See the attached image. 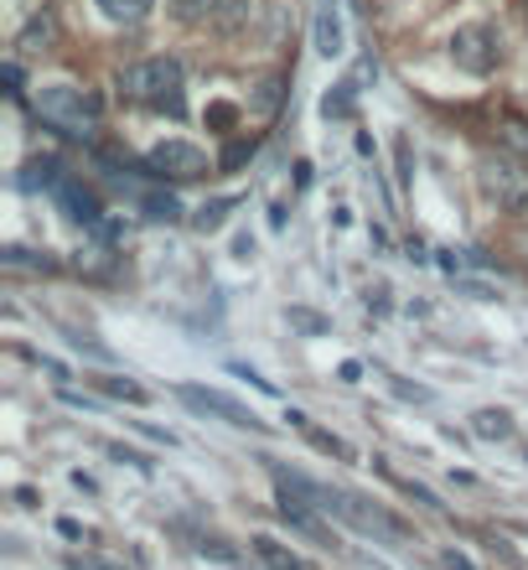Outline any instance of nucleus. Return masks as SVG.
<instances>
[{
	"label": "nucleus",
	"mask_w": 528,
	"mask_h": 570,
	"mask_svg": "<svg viewBox=\"0 0 528 570\" xmlns=\"http://www.w3.org/2000/svg\"><path fill=\"white\" fill-rule=\"evenodd\" d=\"M274 509H280V519H285L295 534H306V539H332V530L321 524V509H316V503H306V498H295V492L280 488Z\"/></svg>",
	"instance_id": "9"
},
{
	"label": "nucleus",
	"mask_w": 528,
	"mask_h": 570,
	"mask_svg": "<svg viewBox=\"0 0 528 570\" xmlns=\"http://www.w3.org/2000/svg\"><path fill=\"white\" fill-rule=\"evenodd\" d=\"M68 570H125L109 555H68Z\"/></svg>",
	"instance_id": "26"
},
{
	"label": "nucleus",
	"mask_w": 528,
	"mask_h": 570,
	"mask_svg": "<svg viewBox=\"0 0 528 570\" xmlns=\"http://www.w3.org/2000/svg\"><path fill=\"white\" fill-rule=\"evenodd\" d=\"M21 187H52V193H58V187H62L58 161H32V166L21 172Z\"/></svg>",
	"instance_id": "19"
},
{
	"label": "nucleus",
	"mask_w": 528,
	"mask_h": 570,
	"mask_svg": "<svg viewBox=\"0 0 528 570\" xmlns=\"http://www.w3.org/2000/svg\"><path fill=\"white\" fill-rule=\"evenodd\" d=\"M255 555L270 570H312V560H306V555H295L291 545H280V539H270V534H255Z\"/></svg>",
	"instance_id": "11"
},
{
	"label": "nucleus",
	"mask_w": 528,
	"mask_h": 570,
	"mask_svg": "<svg viewBox=\"0 0 528 570\" xmlns=\"http://www.w3.org/2000/svg\"><path fill=\"white\" fill-rule=\"evenodd\" d=\"M301 431H306V441H312L316 452H327V456H342V462H348V441H337L332 431H316V426H301Z\"/></svg>",
	"instance_id": "24"
},
{
	"label": "nucleus",
	"mask_w": 528,
	"mask_h": 570,
	"mask_svg": "<svg viewBox=\"0 0 528 570\" xmlns=\"http://www.w3.org/2000/svg\"><path fill=\"white\" fill-rule=\"evenodd\" d=\"M255 151V140H238V146H228V156H223V166H238V161Z\"/></svg>",
	"instance_id": "29"
},
{
	"label": "nucleus",
	"mask_w": 528,
	"mask_h": 570,
	"mask_svg": "<svg viewBox=\"0 0 528 570\" xmlns=\"http://www.w3.org/2000/svg\"><path fill=\"white\" fill-rule=\"evenodd\" d=\"M441 566H446V570H477V566H471V560H467V555H461V550H441Z\"/></svg>",
	"instance_id": "28"
},
{
	"label": "nucleus",
	"mask_w": 528,
	"mask_h": 570,
	"mask_svg": "<svg viewBox=\"0 0 528 570\" xmlns=\"http://www.w3.org/2000/svg\"><path fill=\"white\" fill-rule=\"evenodd\" d=\"M238 208V197H213V202H202V208H197V234H218V229H223V223H228V213H234Z\"/></svg>",
	"instance_id": "16"
},
{
	"label": "nucleus",
	"mask_w": 528,
	"mask_h": 570,
	"mask_svg": "<svg viewBox=\"0 0 528 570\" xmlns=\"http://www.w3.org/2000/svg\"><path fill=\"white\" fill-rule=\"evenodd\" d=\"M497 140H503V146H508V151H518V156H528V119H503V125H497Z\"/></svg>",
	"instance_id": "22"
},
{
	"label": "nucleus",
	"mask_w": 528,
	"mask_h": 570,
	"mask_svg": "<svg viewBox=\"0 0 528 570\" xmlns=\"http://www.w3.org/2000/svg\"><path fill=\"white\" fill-rule=\"evenodd\" d=\"M151 172L156 177H176V182H192L202 177L213 161H208V151L202 146H192V140H161V146H151Z\"/></svg>",
	"instance_id": "6"
},
{
	"label": "nucleus",
	"mask_w": 528,
	"mask_h": 570,
	"mask_svg": "<svg viewBox=\"0 0 528 570\" xmlns=\"http://www.w3.org/2000/svg\"><path fill=\"white\" fill-rule=\"evenodd\" d=\"M342 379H348V384H357V379H363V363H352V358H348V363H342Z\"/></svg>",
	"instance_id": "32"
},
{
	"label": "nucleus",
	"mask_w": 528,
	"mask_h": 570,
	"mask_svg": "<svg viewBox=\"0 0 528 570\" xmlns=\"http://www.w3.org/2000/svg\"><path fill=\"white\" fill-rule=\"evenodd\" d=\"M136 202L145 218H156V223H176L181 218V202L172 193H151V187H136Z\"/></svg>",
	"instance_id": "13"
},
{
	"label": "nucleus",
	"mask_w": 528,
	"mask_h": 570,
	"mask_svg": "<svg viewBox=\"0 0 528 570\" xmlns=\"http://www.w3.org/2000/svg\"><path fill=\"white\" fill-rule=\"evenodd\" d=\"M104 394H115V399H125V405H145V389L130 384V379H104Z\"/></svg>",
	"instance_id": "25"
},
{
	"label": "nucleus",
	"mask_w": 528,
	"mask_h": 570,
	"mask_svg": "<svg viewBox=\"0 0 528 570\" xmlns=\"http://www.w3.org/2000/svg\"><path fill=\"white\" fill-rule=\"evenodd\" d=\"M58 202L68 208V218H73V223H89V229L104 218V213H98V202H94V193H83L79 182H68V177H62V187H58Z\"/></svg>",
	"instance_id": "10"
},
{
	"label": "nucleus",
	"mask_w": 528,
	"mask_h": 570,
	"mask_svg": "<svg viewBox=\"0 0 528 570\" xmlns=\"http://www.w3.org/2000/svg\"><path fill=\"white\" fill-rule=\"evenodd\" d=\"M119 89H125V98H136L145 109H161V115H181L187 109V79H181V62L176 58L130 62L119 73Z\"/></svg>",
	"instance_id": "1"
},
{
	"label": "nucleus",
	"mask_w": 528,
	"mask_h": 570,
	"mask_svg": "<svg viewBox=\"0 0 528 570\" xmlns=\"http://www.w3.org/2000/svg\"><path fill=\"white\" fill-rule=\"evenodd\" d=\"M172 11L197 26V21H218L223 11H234V0H172Z\"/></svg>",
	"instance_id": "17"
},
{
	"label": "nucleus",
	"mask_w": 528,
	"mask_h": 570,
	"mask_svg": "<svg viewBox=\"0 0 528 570\" xmlns=\"http://www.w3.org/2000/svg\"><path fill=\"white\" fill-rule=\"evenodd\" d=\"M0 265H5V270H52V259L47 255H32V249H21V244H11V249H5V255H0Z\"/></svg>",
	"instance_id": "21"
},
{
	"label": "nucleus",
	"mask_w": 528,
	"mask_h": 570,
	"mask_svg": "<svg viewBox=\"0 0 528 570\" xmlns=\"http://www.w3.org/2000/svg\"><path fill=\"white\" fill-rule=\"evenodd\" d=\"M249 255H255V239L238 234V239H234V259H249Z\"/></svg>",
	"instance_id": "31"
},
{
	"label": "nucleus",
	"mask_w": 528,
	"mask_h": 570,
	"mask_svg": "<svg viewBox=\"0 0 528 570\" xmlns=\"http://www.w3.org/2000/svg\"><path fill=\"white\" fill-rule=\"evenodd\" d=\"M471 431L482 441H513V415L508 410H477L471 415Z\"/></svg>",
	"instance_id": "14"
},
{
	"label": "nucleus",
	"mask_w": 528,
	"mask_h": 570,
	"mask_svg": "<svg viewBox=\"0 0 528 570\" xmlns=\"http://www.w3.org/2000/svg\"><path fill=\"white\" fill-rule=\"evenodd\" d=\"M176 399H181L187 410H197V415H218V420H228V426H238V431H270V426H265L255 410H244L238 399H228V394H218V389L181 384V389H176Z\"/></svg>",
	"instance_id": "5"
},
{
	"label": "nucleus",
	"mask_w": 528,
	"mask_h": 570,
	"mask_svg": "<svg viewBox=\"0 0 528 570\" xmlns=\"http://www.w3.org/2000/svg\"><path fill=\"white\" fill-rule=\"evenodd\" d=\"M312 37H316V53H321V58H342V53H348V26H342V5H337V0H316Z\"/></svg>",
	"instance_id": "8"
},
{
	"label": "nucleus",
	"mask_w": 528,
	"mask_h": 570,
	"mask_svg": "<svg viewBox=\"0 0 528 570\" xmlns=\"http://www.w3.org/2000/svg\"><path fill=\"white\" fill-rule=\"evenodd\" d=\"M5 94H21V68L16 62H5Z\"/></svg>",
	"instance_id": "30"
},
{
	"label": "nucleus",
	"mask_w": 528,
	"mask_h": 570,
	"mask_svg": "<svg viewBox=\"0 0 528 570\" xmlns=\"http://www.w3.org/2000/svg\"><path fill=\"white\" fill-rule=\"evenodd\" d=\"M52 42H58V16H52V11H42V16H32L26 26H21L16 47H21V53H47Z\"/></svg>",
	"instance_id": "12"
},
{
	"label": "nucleus",
	"mask_w": 528,
	"mask_h": 570,
	"mask_svg": "<svg viewBox=\"0 0 528 570\" xmlns=\"http://www.w3.org/2000/svg\"><path fill=\"white\" fill-rule=\"evenodd\" d=\"M94 5L109 21H125V26H136V21H145L151 11H156V0H94Z\"/></svg>",
	"instance_id": "15"
},
{
	"label": "nucleus",
	"mask_w": 528,
	"mask_h": 570,
	"mask_svg": "<svg viewBox=\"0 0 528 570\" xmlns=\"http://www.w3.org/2000/svg\"><path fill=\"white\" fill-rule=\"evenodd\" d=\"M291 327H301V333H327V316H316V312H301V306H291Z\"/></svg>",
	"instance_id": "27"
},
{
	"label": "nucleus",
	"mask_w": 528,
	"mask_h": 570,
	"mask_svg": "<svg viewBox=\"0 0 528 570\" xmlns=\"http://www.w3.org/2000/svg\"><path fill=\"white\" fill-rule=\"evenodd\" d=\"M202 560H223V566H234L238 560V545H228V539H218V534H197V545H192Z\"/></svg>",
	"instance_id": "18"
},
{
	"label": "nucleus",
	"mask_w": 528,
	"mask_h": 570,
	"mask_svg": "<svg viewBox=\"0 0 528 570\" xmlns=\"http://www.w3.org/2000/svg\"><path fill=\"white\" fill-rule=\"evenodd\" d=\"M477 177H482V193H488L492 202H503L508 213L528 218V172H518V166L503 156H488L477 166Z\"/></svg>",
	"instance_id": "4"
},
{
	"label": "nucleus",
	"mask_w": 528,
	"mask_h": 570,
	"mask_svg": "<svg viewBox=\"0 0 528 570\" xmlns=\"http://www.w3.org/2000/svg\"><path fill=\"white\" fill-rule=\"evenodd\" d=\"M280 98H285V83H280V79H265L249 109H255V115H274V109H280Z\"/></svg>",
	"instance_id": "23"
},
{
	"label": "nucleus",
	"mask_w": 528,
	"mask_h": 570,
	"mask_svg": "<svg viewBox=\"0 0 528 570\" xmlns=\"http://www.w3.org/2000/svg\"><path fill=\"white\" fill-rule=\"evenodd\" d=\"M352 94H357V83H337L332 94L321 98V115H327V119H348L352 115Z\"/></svg>",
	"instance_id": "20"
},
{
	"label": "nucleus",
	"mask_w": 528,
	"mask_h": 570,
	"mask_svg": "<svg viewBox=\"0 0 528 570\" xmlns=\"http://www.w3.org/2000/svg\"><path fill=\"white\" fill-rule=\"evenodd\" d=\"M450 58H456V68H467V73H492L497 68V37H492L488 26H461L450 37Z\"/></svg>",
	"instance_id": "7"
},
{
	"label": "nucleus",
	"mask_w": 528,
	"mask_h": 570,
	"mask_svg": "<svg viewBox=\"0 0 528 570\" xmlns=\"http://www.w3.org/2000/svg\"><path fill=\"white\" fill-rule=\"evenodd\" d=\"M37 115L73 140H89L98 130V98L73 89V83H42L37 89Z\"/></svg>",
	"instance_id": "3"
},
{
	"label": "nucleus",
	"mask_w": 528,
	"mask_h": 570,
	"mask_svg": "<svg viewBox=\"0 0 528 570\" xmlns=\"http://www.w3.org/2000/svg\"><path fill=\"white\" fill-rule=\"evenodd\" d=\"M321 513H337L342 524H352L357 534H368L378 545H404V539H410V524H404V519H394L384 503H368V498H357V492L321 488Z\"/></svg>",
	"instance_id": "2"
}]
</instances>
